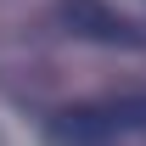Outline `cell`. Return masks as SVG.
Masks as SVG:
<instances>
[{
    "instance_id": "obj_1",
    "label": "cell",
    "mask_w": 146,
    "mask_h": 146,
    "mask_svg": "<svg viewBox=\"0 0 146 146\" xmlns=\"http://www.w3.org/2000/svg\"><path fill=\"white\" fill-rule=\"evenodd\" d=\"M56 17H62L68 34L90 39V45H112V51H141L146 45V34L124 11H112L107 0H56Z\"/></svg>"
},
{
    "instance_id": "obj_3",
    "label": "cell",
    "mask_w": 146,
    "mask_h": 146,
    "mask_svg": "<svg viewBox=\"0 0 146 146\" xmlns=\"http://www.w3.org/2000/svg\"><path fill=\"white\" fill-rule=\"evenodd\" d=\"M107 118H112V129H118V135H124V129H135V135H141V129H146V90L107 101Z\"/></svg>"
},
{
    "instance_id": "obj_2",
    "label": "cell",
    "mask_w": 146,
    "mask_h": 146,
    "mask_svg": "<svg viewBox=\"0 0 146 146\" xmlns=\"http://www.w3.org/2000/svg\"><path fill=\"white\" fill-rule=\"evenodd\" d=\"M45 135H51L56 146H112L118 141L107 107H62V112H51Z\"/></svg>"
}]
</instances>
